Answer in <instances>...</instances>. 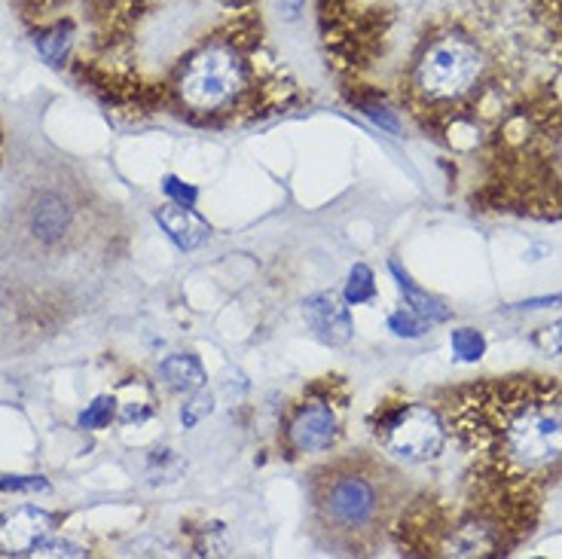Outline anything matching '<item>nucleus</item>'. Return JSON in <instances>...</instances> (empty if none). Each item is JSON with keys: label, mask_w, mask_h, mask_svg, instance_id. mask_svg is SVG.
<instances>
[{"label": "nucleus", "mask_w": 562, "mask_h": 559, "mask_svg": "<svg viewBox=\"0 0 562 559\" xmlns=\"http://www.w3.org/2000/svg\"><path fill=\"white\" fill-rule=\"evenodd\" d=\"M342 434V404L324 385L303 394L284 420V447L291 456H315L337 447Z\"/></svg>", "instance_id": "423d86ee"}, {"label": "nucleus", "mask_w": 562, "mask_h": 559, "mask_svg": "<svg viewBox=\"0 0 562 559\" xmlns=\"http://www.w3.org/2000/svg\"><path fill=\"white\" fill-rule=\"evenodd\" d=\"M53 514L22 504L7 514H0V557H31L53 535Z\"/></svg>", "instance_id": "0eeeda50"}, {"label": "nucleus", "mask_w": 562, "mask_h": 559, "mask_svg": "<svg viewBox=\"0 0 562 559\" xmlns=\"http://www.w3.org/2000/svg\"><path fill=\"white\" fill-rule=\"evenodd\" d=\"M535 343L548 351V355H562V322L541 327V334H538V339H535Z\"/></svg>", "instance_id": "412c9836"}, {"label": "nucleus", "mask_w": 562, "mask_h": 559, "mask_svg": "<svg viewBox=\"0 0 562 559\" xmlns=\"http://www.w3.org/2000/svg\"><path fill=\"white\" fill-rule=\"evenodd\" d=\"M276 7H279V15H284L288 22H294L306 10V0H276Z\"/></svg>", "instance_id": "4be33fe9"}, {"label": "nucleus", "mask_w": 562, "mask_h": 559, "mask_svg": "<svg viewBox=\"0 0 562 559\" xmlns=\"http://www.w3.org/2000/svg\"><path fill=\"white\" fill-rule=\"evenodd\" d=\"M450 349L452 355L464 364L480 361L486 355V339L480 331H471V327H462V331H452L450 336Z\"/></svg>", "instance_id": "dca6fc26"}, {"label": "nucleus", "mask_w": 562, "mask_h": 559, "mask_svg": "<svg viewBox=\"0 0 562 559\" xmlns=\"http://www.w3.org/2000/svg\"><path fill=\"white\" fill-rule=\"evenodd\" d=\"M370 425H373V437L380 440V447L407 465H425V461L440 459V452L447 449V440H450L443 413H437L435 406L422 404V401L382 406Z\"/></svg>", "instance_id": "39448f33"}, {"label": "nucleus", "mask_w": 562, "mask_h": 559, "mask_svg": "<svg viewBox=\"0 0 562 559\" xmlns=\"http://www.w3.org/2000/svg\"><path fill=\"white\" fill-rule=\"evenodd\" d=\"M154 217L156 224L162 226V233L175 242V248H181V251H196L211 238V226L187 205L169 202V205L156 209Z\"/></svg>", "instance_id": "9d476101"}, {"label": "nucleus", "mask_w": 562, "mask_h": 559, "mask_svg": "<svg viewBox=\"0 0 562 559\" xmlns=\"http://www.w3.org/2000/svg\"><path fill=\"white\" fill-rule=\"evenodd\" d=\"M211 413H214V398L199 389V392L190 394V401L181 406V425L183 428H196L199 422L209 420Z\"/></svg>", "instance_id": "f3484780"}, {"label": "nucleus", "mask_w": 562, "mask_h": 559, "mask_svg": "<svg viewBox=\"0 0 562 559\" xmlns=\"http://www.w3.org/2000/svg\"><path fill=\"white\" fill-rule=\"evenodd\" d=\"M389 331H392L394 336H404V339H416V336H422L425 331H428V324H425V318H419L416 312H392L389 315Z\"/></svg>", "instance_id": "a211bd4d"}, {"label": "nucleus", "mask_w": 562, "mask_h": 559, "mask_svg": "<svg viewBox=\"0 0 562 559\" xmlns=\"http://www.w3.org/2000/svg\"><path fill=\"white\" fill-rule=\"evenodd\" d=\"M159 377L169 385L171 392L193 394L205 385V370H202V361L190 351H175L169 358L159 361Z\"/></svg>", "instance_id": "9b49d317"}, {"label": "nucleus", "mask_w": 562, "mask_h": 559, "mask_svg": "<svg viewBox=\"0 0 562 559\" xmlns=\"http://www.w3.org/2000/svg\"><path fill=\"white\" fill-rule=\"evenodd\" d=\"M74 221H77V214H74V205H70L68 199L56 193V190H43L29 205L25 226H29V236L37 245L56 248V245H61L74 233Z\"/></svg>", "instance_id": "6e6552de"}, {"label": "nucleus", "mask_w": 562, "mask_h": 559, "mask_svg": "<svg viewBox=\"0 0 562 559\" xmlns=\"http://www.w3.org/2000/svg\"><path fill=\"white\" fill-rule=\"evenodd\" d=\"M70 37H74V25L70 22H56V25H49V29H43L34 34V46H37V53L46 65H61L65 56H68L70 49Z\"/></svg>", "instance_id": "ddd939ff"}, {"label": "nucleus", "mask_w": 562, "mask_h": 559, "mask_svg": "<svg viewBox=\"0 0 562 559\" xmlns=\"http://www.w3.org/2000/svg\"><path fill=\"white\" fill-rule=\"evenodd\" d=\"M492 58L486 46L462 29L422 37L407 70V96L419 111H456L490 83Z\"/></svg>", "instance_id": "7ed1b4c3"}, {"label": "nucleus", "mask_w": 562, "mask_h": 559, "mask_svg": "<svg viewBox=\"0 0 562 559\" xmlns=\"http://www.w3.org/2000/svg\"><path fill=\"white\" fill-rule=\"evenodd\" d=\"M303 318L324 346H346L351 339L349 303L334 291H318L303 300Z\"/></svg>", "instance_id": "1a4fd4ad"}, {"label": "nucleus", "mask_w": 562, "mask_h": 559, "mask_svg": "<svg viewBox=\"0 0 562 559\" xmlns=\"http://www.w3.org/2000/svg\"><path fill=\"white\" fill-rule=\"evenodd\" d=\"M397 499V471L370 452L342 456L312 477V514L334 545H373L392 523Z\"/></svg>", "instance_id": "f03ea898"}, {"label": "nucleus", "mask_w": 562, "mask_h": 559, "mask_svg": "<svg viewBox=\"0 0 562 559\" xmlns=\"http://www.w3.org/2000/svg\"><path fill=\"white\" fill-rule=\"evenodd\" d=\"M34 3H49V0H34Z\"/></svg>", "instance_id": "393cba45"}, {"label": "nucleus", "mask_w": 562, "mask_h": 559, "mask_svg": "<svg viewBox=\"0 0 562 559\" xmlns=\"http://www.w3.org/2000/svg\"><path fill=\"white\" fill-rule=\"evenodd\" d=\"M171 86L190 113H226L251 89V62L236 41L214 37L183 58Z\"/></svg>", "instance_id": "20e7f679"}, {"label": "nucleus", "mask_w": 562, "mask_h": 559, "mask_svg": "<svg viewBox=\"0 0 562 559\" xmlns=\"http://www.w3.org/2000/svg\"><path fill=\"white\" fill-rule=\"evenodd\" d=\"M49 483L43 477H0V492H46Z\"/></svg>", "instance_id": "aec40b11"}, {"label": "nucleus", "mask_w": 562, "mask_h": 559, "mask_svg": "<svg viewBox=\"0 0 562 559\" xmlns=\"http://www.w3.org/2000/svg\"><path fill=\"white\" fill-rule=\"evenodd\" d=\"M389 269H392L394 281H397V291L404 294V303L409 306V312H416L419 318H425V322H447L450 318V309L443 306L440 300H437L435 294H428L425 288H419L416 281L409 279L407 269H401V264L397 260H392L389 264Z\"/></svg>", "instance_id": "f8f14e48"}, {"label": "nucleus", "mask_w": 562, "mask_h": 559, "mask_svg": "<svg viewBox=\"0 0 562 559\" xmlns=\"http://www.w3.org/2000/svg\"><path fill=\"white\" fill-rule=\"evenodd\" d=\"M342 300L349 306H364L370 300H376V276L367 264H355L349 272V281H346V291H342Z\"/></svg>", "instance_id": "4468645a"}, {"label": "nucleus", "mask_w": 562, "mask_h": 559, "mask_svg": "<svg viewBox=\"0 0 562 559\" xmlns=\"http://www.w3.org/2000/svg\"><path fill=\"white\" fill-rule=\"evenodd\" d=\"M162 193H166L175 205H187V209H193L199 199L196 187L181 181V178H175V175H166V178H162Z\"/></svg>", "instance_id": "6ab92c4d"}, {"label": "nucleus", "mask_w": 562, "mask_h": 559, "mask_svg": "<svg viewBox=\"0 0 562 559\" xmlns=\"http://www.w3.org/2000/svg\"><path fill=\"white\" fill-rule=\"evenodd\" d=\"M113 416H116V398H113V394H99V398L80 413L77 425H80L83 432H101V428L111 425Z\"/></svg>", "instance_id": "2eb2a0df"}, {"label": "nucleus", "mask_w": 562, "mask_h": 559, "mask_svg": "<svg viewBox=\"0 0 562 559\" xmlns=\"http://www.w3.org/2000/svg\"><path fill=\"white\" fill-rule=\"evenodd\" d=\"M443 420L480 471L507 490L562 474V385L541 377L480 382L452 398Z\"/></svg>", "instance_id": "f257e3e1"}, {"label": "nucleus", "mask_w": 562, "mask_h": 559, "mask_svg": "<svg viewBox=\"0 0 562 559\" xmlns=\"http://www.w3.org/2000/svg\"><path fill=\"white\" fill-rule=\"evenodd\" d=\"M562 294L553 297H538V300H529V303H520V309H548V306H560Z\"/></svg>", "instance_id": "b1692460"}, {"label": "nucleus", "mask_w": 562, "mask_h": 559, "mask_svg": "<svg viewBox=\"0 0 562 559\" xmlns=\"http://www.w3.org/2000/svg\"><path fill=\"white\" fill-rule=\"evenodd\" d=\"M364 113L373 120V123H380L382 128H389V132H397V123H394V116L385 113V108H376V104H364Z\"/></svg>", "instance_id": "5701e85b"}]
</instances>
